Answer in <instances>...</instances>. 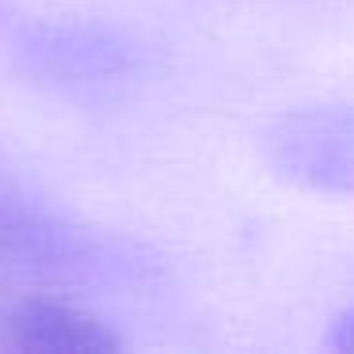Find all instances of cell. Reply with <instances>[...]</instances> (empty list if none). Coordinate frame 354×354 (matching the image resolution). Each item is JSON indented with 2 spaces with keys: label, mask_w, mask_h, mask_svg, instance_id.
Masks as SVG:
<instances>
[{
  "label": "cell",
  "mask_w": 354,
  "mask_h": 354,
  "mask_svg": "<svg viewBox=\"0 0 354 354\" xmlns=\"http://www.w3.org/2000/svg\"><path fill=\"white\" fill-rule=\"evenodd\" d=\"M0 346L24 354H115L122 339L57 297H0Z\"/></svg>",
  "instance_id": "6da1fadb"
},
{
  "label": "cell",
  "mask_w": 354,
  "mask_h": 354,
  "mask_svg": "<svg viewBox=\"0 0 354 354\" xmlns=\"http://www.w3.org/2000/svg\"><path fill=\"white\" fill-rule=\"evenodd\" d=\"M335 351H346V354H354V308L351 313H343L335 324H331V339H328Z\"/></svg>",
  "instance_id": "7a4b0ae2"
}]
</instances>
